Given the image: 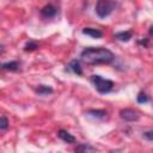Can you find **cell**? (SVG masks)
Masks as SVG:
<instances>
[{"label":"cell","mask_w":153,"mask_h":153,"mask_svg":"<svg viewBox=\"0 0 153 153\" xmlns=\"http://www.w3.org/2000/svg\"><path fill=\"white\" fill-rule=\"evenodd\" d=\"M114 59V54L109 49L102 47L85 48L80 53V60L86 65H109Z\"/></svg>","instance_id":"1"},{"label":"cell","mask_w":153,"mask_h":153,"mask_svg":"<svg viewBox=\"0 0 153 153\" xmlns=\"http://www.w3.org/2000/svg\"><path fill=\"white\" fill-rule=\"evenodd\" d=\"M75 151H78V152H94L96 151V148L94 147H92V146H90V145H79L76 148H75Z\"/></svg>","instance_id":"13"},{"label":"cell","mask_w":153,"mask_h":153,"mask_svg":"<svg viewBox=\"0 0 153 153\" xmlns=\"http://www.w3.org/2000/svg\"><path fill=\"white\" fill-rule=\"evenodd\" d=\"M19 66L20 63L18 61H10V62H5L2 63L1 68L4 71H11V72H14V71H18L19 69Z\"/></svg>","instance_id":"11"},{"label":"cell","mask_w":153,"mask_h":153,"mask_svg":"<svg viewBox=\"0 0 153 153\" xmlns=\"http://www.w3.org/2000/svg\"><path fill=\"white\" fill-rule=\"evenodd\" d=\"M57 13V8L55 6H53L51 4H48L45 5L42 10H41V14L44 17V18H53L55 17Z\"/></svg>","instance_id":"5"},{"label":"cell","mask_w":153,"mask_h":153,"mask_svg":"<svg viewBox=\"0 0 153 153\" xmlns=\"http://www.w3.org/2000/svg\"><path fill=\"white\" fill-rule=\"evenodd\" d=\"M82 33L87 35L92 38H100L103 37V32L99 29H94V27H84L82 29Z\"/></svg>","instance_id":"7"},{"label":"cell","mask_w":153,"mask_h":153,"mask_svg":"<svg viewBox=\"0 0 153 153\" xmlns=\"http://www.w3.org/2000/svg\"><path fill=\"white\" fill-rule=\"evenodd\" d=\"M136 100H137V103H147V102H149V98H148V96L146 94V93H143V92H140L139 94H137V97H136Z\"/></svg>","instance_id":"15"},{"label":"cell","mask_w":153,"mask_h":153,"mask_svg":"<svg viewBox=\"0 0 153 153\" xmlns=\"http://www.w3.org/2000/svg\"><path fill=\"white\" fill-rule=\"evenodd\" d=\"M57 136H59L62 141H65V142H67V143H74V142H75V137H74L71 133H68L67 130H65V129H60V130L57 131Z\"/></svg>","instance_id":"6"},{"label":"cell","mask_w":153,"mask_h":153,"mask_svg":"<svg viewBox=\"0 0 153 153\" xmlns=\"http://www.w3.org/2000/svg\"><path fill=\"white\" fill-rule=\"evenodd\" d=\"M7 128H8V120L2 115L1 116V122H0V129L1 130H5Z\"/></svg>","instance_id":"16"},{"label":"cell","mask_w":153,"mask_h":153,"mask_svg":"<svg viewBox=\"0 0 153 153\" xmlns=\"http://www.w3.org/2000/svg\"><path fill=\"white\" fill-rule=\"evenodd\" d=\"M120 117L127 122H134V121H137L140 115L136 110L134 109H129V108H126V109H122L120 111Z\"/></svg>","instance_id":"4"},{"label":"cell","mask_w":153,"mask_h":153,"mask_svg":"<svg viewBox=\"0 0 153 153\" xmlns=\"http://www.w3.org/2000/svg\"><path fill=\"white\" fill-rule=\"evenodd\" d=\"M35 91H36V93H38L41 96H47V94L53 93V88L47 85H38V87H36Z\"/></svg>","instance_id":"12"},{"label":"cell","mask_w":153,"mask_h":153,"mask_svg":"<svg viewBox=\"0 0 153 153\" xmlns=\"http://www.w3.org/2000/svg\"><path fill=\"white\" fill-rule=\"evenodd\" d=\"M143 137L146 139V140H148V141H153V130H146V131H143Z\"/></svg>","instance_id":"17"},{"label":"cell","mask_w":153,"mask_h":153,"mask_svg":"<svg viewBox=\"0 0 153 153\" xmlns=\"http://www.w3.org/2000/svg\"><path fill=\"white\" fill-rule=\"evenodd\" d=\"M68 69H71L76 75H82V69H81V66H80V61L79 60L71 61L69 65H68Z\"/></svg>","instance_id":"8"},{"label":"cell","mask_w":153,"mask_h":153,"mask_svg":"<svg viewBox=\"0 0 153 153\" xmlns=\"http://www.w3.org/2000/svg\"><path fill=\"white\" fill-rule=\"evenodd\" d=\"M116 8V1L115 0H98L96 4V13L99 18H106L109 17L114 10Z\"/></svg>","instance_id":"2"},{"label":"cell","mask_w":153,"mask_h":153,"mask_svg":"<svg viewBox=\"0 0 153 153\" xmlns=\"http://www.w3.org/2000/svg\"><path fill=\"white\" fill-rule=\"evenodd\" d=\"M37 48H38V43L35 42V41H30L24 45V50L25 51H32V50H36Z\"/></svg>","instance_id":"14"},{"label":"cell","mask_w":153,"mask_h":153,"mask_svg":"<svg viewBox=\"0 0 153 153\" xmlns=\"http://www.w3.org/2000/svg\"><path fill=\"white\" fill-rule=\"evenodd\" d=\"M91 82L99 93H109L114 88V81L105 79L100 75H91Z\"/></svg>","instance_id":"3"},{"label":"cell","mask_w":153,"mask_h":153,"mask_svg":"<svg viewBox=\"0 0 153 153\" xmlns=\"http://www.w3.org/2000/svg\"><path fill=\"white\" fill-rule=\"evenodd\" d=\"M106 114L108 112L103 109H91L87 111V115L90 117H93V118H105Z\"/></svg>","instance_id":"9"},{"label":"cell","mask_w":153,"mask_h":153,"mask_svg":"<svg viewBox=\"0 0 153 153\" xmlns=\"http://www.w3.org/2000/svg\"><path fill=\"white\" fill-rule=\"evenodd\" d=\"M149 35H153V25L149 27Z\"/></svg>","instance_id":"18"},{"label":"cell","mask_w":153,"mask_h":153,"mask_svg":"<svg viewBox=\"0 0 153 153\" xmlns=\"http://www.w3.org/2000/svg\"><path fill=\"white\" fill-rule=\"evenodd\" d=\"M131 37H133L131 31H121V32L115 33V38L121 42H128V41H130Z\"/></svg>","instance_id":"10"}]
</instances>
